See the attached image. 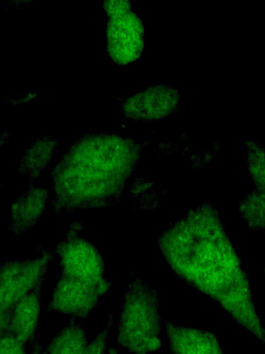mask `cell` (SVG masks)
<instances>
[{
    "mask_svg": "<svg viewBox=\"0 0 265 354\" xmlns=\"http://www.w3.org/2000/svg\"><path fill=\"white\" fill-rule=\"evenodd\" d=\"M157 241L168 263L183 281L217 302L264 343L248 277L215 204L203 202L190 209L162 231Z\"/></svg>",
    "mask_w": 265,
    "mask_h": 354,
    "instance_id": "6da1fadb",
    "label": "cell"
},
{
    "mask_svg": "<svg viewBox=\"0 0 265 354\" xmlns=\"http://www.w3.org/2000/svg\"><path fill=\"white\" fill-rule=\"evenodd\" d=\"M141 151L136 141L115 133H88L78 138L52 171L50 214L119 203Z\"/></svg>",
    "mask_w": 265,
    "mask_h": 354,
    "instance_id": "7a4b0ae2",
    "label": "cell"
},
{
    "mask_svg": "<svg viewBox=\"0 0 265 354\" xmlns=\"http://www.w3.org/2000/svg\"><path fill=\"white\" fill-rule=\"evenodd\" d=\"M157 291L132 276L119 317L117 342L132 354H151L161 346L162 317Z\"/></svg>",
    "mask_w": 265,
    "mask_h": 354,
    "instance_id": "3957f363",
    "label": "cell"
},
{
    "mask_svg": "<svg viewBox=\"0 0 265 354\" xmlns=\"http://www.w3.org/2000/svg\"><path fill=\"white\" fill-rule=\"evenodd\" d=\"M83 227V221H73L64 239L57 245L55 252L59 260V274L111 288V282L104 277V259L97 248L81 236Z\"/></svg>",
    "mask_w": 265,
    "mask_h": 354,
    "instance_id": "277c9868",
    "label": "cell"
},
{
    "mask_svg": "<svg viewBox=\"0 0 265 354\" xmlns=\"http://www.w3.org/2000/svg\"><path fill=\"white\" fill-rule=\"evenodd\" d=\"M34 259H14L0 267V315L12 311L17 303L45 277L47 266L53 261L55 250H46Z\"/></svg>",
    "mask_w": 265,
    "mask_h": 354,
    "instance_id": "5b68a950",
    "label": "cell"
},
{
    "mask_svg": "<svg viewBox=\"0 0 265 354\" xmlns=\"http://www.w3.org/2000/svg\"><path fill=\"white\" fill-rule=\"evenodd\" d=\"M57 277L48 311L61 313L70 319L87 317L110 289L59 273Z\"/></svg>",
    "mask_w": 265,
    "mask_h": 354,
    "instance_id": "8992f818",
    "label": "cell"
},
{
    "mask_svg": "<svg viewBox=\"0 0 265 354\" xmlns=\"http://www.w3.org/2000/svg\"><path fill=\"white\" fill-rule=\"evenodd\" d=\"M107 51L118 65L138 59L144 46V29L141 19L131 9L108 15Z\"/></svg>",
    "mask_w": 265,
    "mask_h": 354,
    "instance_id": "52a82bcc",
    "label": "cell"
},
{
    "mask_svg": "<svg viewBox=\"0 0 265 354\" xmlns=\"http://www.w3.org/2000/svg\"><path fill=\"white\" fill-rule=\"evenodd\" d=\"M179 95L165 84L150 86L126 99L121 104L124 116L134 121H155L175 113Z\"/></svg>",
    "mask_w": 265,
    "mask_h": 354,
    "instance_id": "ba28073f",
    "label": "cell"
},
{
    "mask_svg": "<svg viewBox=\"0 0 265 354\" xmlns=\"http://www.w3.org/2000/svg\"><path fill=\"white\" fill-rule=\"evenodd\" d=\"M49 190L28 184L12 203L8 230L10 239L32 230L39 222L48 205Z\"/></svg>",
    "mask_w": 265,
    "mask_h": 354,
    "instance_id": "9c48e42d",
    "label": "cell"
},
{
    "mask_svg": "<svg viewBox=\"0 0 265 354\" xmlns=\"http://www.w3.org/2000/svg\"><path fill=\"white\" fill-rule=\"evenodd\" d=\"M170 354H223L217 337L210 331L177 326L162 318Z\"/></svg>",
    "mask_w": 265,
    "mask_h": 354,
    "instance_id": "30bf717a",
    "label": "cell"
},
{
    "mask_svg": "<svg viewBox=\"0 0 265 354\" xmlns=\"http://www.w3.org/2000/svg\"><path fill=\"white\" fill-rule=\"evenodd\" d=\"M45 277L12 310L7 331L26 345L35 339L39 328L41 297Z\"/></svg>",
    "mask_w": 265,
    "mask_h": 354,
    "instance_id": "8fae6325",
    "label": "cell"
},
{
    "mask_svg": "<svg viewBox=\"0 0 265 354\" xmlns=\"http://www.w3.org/2000/svg\"><path fill=\"white\" fill-rule=\"evenodd\" d=\"M57 141L50 136H41L26 149L19 165V171L30 177L29 184L37 178L50 162Z\"/></svg>",
    "mask_w": 265,
    "mask_h": 354,
    "instance_id": "7c38bea8",
    "label": "cell"
},
{
    "mask_svg": "<svg viewBox=\"0 0 265 354\" xmlns=\"http://www.w3.org/2000/svg\"><path fill=\"white\" fill-rule=\"evenodd\" d=\"M83 320L70 319L50 341L44 354H82L88 344Z\"/></svg>",
    "mask_w": 265,
    "mask_h": 354,
    "instance_id": "4fadbf2b",
    "label": "cell"
},
{
    "mask_svg": "<svg viewBox=\"0 0 265 354\" xmlns=\"http://www.w3.org/2000/svg\"><path fill=\"white\" fill-rule=\"evenodd\" d=\"M264 189L255 187L239 203V214L246 223L257 230L264 229Z\"/></svg>",
    "mask_w": 265,
    "mask_h": 354,
    "instance_id": "5bb4252c",
    "label": "cell"
},
{
    "mask_svg": "<svg viewBox=\"0 0 265 354\" xmlns=\"http://www.w3.org/2000/svg\"><path fill=\"white\" fill-rule=\"evenodd\" d=\"M248 169L255 187L264 189V152L256 142H246Z\"/></svg>",
    "mask_w": 265,
    "mask_h": 354,
    "instance_id": "9a60e30c",
    "label": "cell"
},
{
    "mask_svg": "<svg viewBox=\"0 0 265 354\" xmlns=\"http://www.w3.org/2000/svg\"><path fill=\"white\" fill-rule=\"evenodd\" d=\"M113 324V315L110 314L105 327L88 342L82 354H105L108 335Z\"/></svg>",
    "mask_w": 265,
    "mask_h": 354,
    "instance_id": "2e32d148",
    "label": "cell"
},
{
    "mask_svg": "<svg viewBox=\"0 0 265 354\" xmlns=\"http://www.w3.org/2000/svg\"><path fill=\"white\" fill-rule=\"evenodd\" d=\"M26 346L8 331L0 338V354H27Z\"/></svg>",
    "mask_w": 265,
    "mask_h": 354,
    "instance_id": "e0dca14e",
    "label": "cell"
},
{
    "mask_svg": "<svg viewBox=\"0 0 265 354\" xmlns=\"http://www.w3.org/2000/svg\"><path fill=\"white\" fill-rule=\"evenodd\" d=\"M11 312L0 315V338L7 331Z\"/></svg>",
    "mask_w": 265,
    "mask_h": 354,
    "instance_id": "ac0fdd59",
    "label": "cell"
},
{
    "mask_svg": "<svg viewBox=\"0 0 265 354\" xmlns=\"http://www.w3.org/2000/svg\"><path fill=\"white\" fill-rule=\"evenodd\" d=\"M31 349L28 354H44L41 344L36 339L31 343Z\"/></svg>",
    "mask_w": 265,
    "mask_h": 354,
    "instance_id": "d6986e66",
    "label": "cell"
},
{
    "mask_svg": "<svg viewBox=\"0 0 265 354\" xmlns=\"http://www.w3.org/2000/svg\"><path fill=\"white\" fill-rule=\"evenodd\" d=\"M8 137L9 136L8 132H4L0 135V151L4 144L7 142Z\"/></svg>",
    "mask_w": 265,
    "mask_h": 354,
    "instance_id": "ffe728a7",
    "label": "cell"
},
{
    "mask_svg": "<svg viewBox=\"0 0 265 354\" xmlns=\"http://www.w3.org/2000/svg\"><path fill=\"white\" fill-rule=\"evenodd\" d=\"M118 352L113 348H110L108 349V354H117Z\"/></svg>",
    "mask_w": 265,
    "mask_h": 354,
    "instance_id": "44dd1931",
    "label": "cell"
},
{
    "mask_svg": "<svg viewBox=\"0 0 265 354\" xmlns=\"http://www.w3.org/2000/svg\"><path fill=\"white\" fill-rule=\"evenodd\" d=\"M0 160H1V156H0Z\"/></svg>",
    "mask_w": 265,
    "mask_h": 354,
    "instance_id": "7402d4cb",
    "label": "cell"
},
{
    "mask_svg": "<svg viewBox=\"0 0 265 354\" xmlns=\"http://www.w3.org/2000/svg\"><path fill=\"white\" fill-rule=\"evenodd\" d=\"M117 354H119V353H117Z\"/></svg>",
    "mask_w": 265,
    "mask_h": 354,
    "instance_id": "603a6c76",
    "label": "cell"
}]
</instances>
